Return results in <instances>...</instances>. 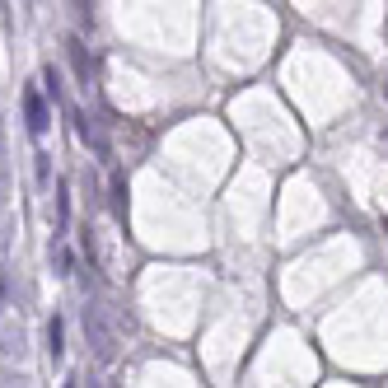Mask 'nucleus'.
<instances>
[{"label":"nucleus","instance_id":"nucleus-1","mask_svg":"<svg viewBox=\"0 0 388 388\" xmlns=\"http://www.w3.org/2000/svg\"><path fill=\"white\" fill-rule=\"evenodd\" d=\"M24 108H28V127H33V131H43V127H47V112H43V99H38V94H28V99H24Z\"/></svg>","mask_w":388,"mask_h":388},{"label":"nucleus","instance_id":"nucleus-2","mask_svg":"<svg viewBox=\"0 0 388 388\" xmlns=\"http://www.w3.org/2000/svg\"><path fill=\"white\" fill-rule=\"evenodd\" d=\"M47 341H52V356H61V323H52V328H47Z\"/></svg>","mask_w":388,"mask_h":388}]
</instances>
